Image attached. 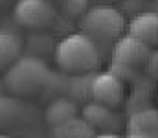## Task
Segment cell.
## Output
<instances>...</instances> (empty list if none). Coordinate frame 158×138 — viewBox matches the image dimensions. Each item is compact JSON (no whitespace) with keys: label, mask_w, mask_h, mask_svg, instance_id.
I'll return each mask as SVG.
<instances>
[{"label":"cell","mask_w":158,"mask_h":138,"mask_svg":"<svg viewBox=\"0 0 158 138\" xmlns=\"http://www.w3.org/2000/svg\"><path fill=\"white\" fill-rule=\"evenodd\" d=\"M53 59L63 74H88L101 65V50L90 37L76 31L55 43Z\"/></svg>","instance_id":"6da1fadb"},{"label":"cell","mask_w":158,"mask_h":138,"mask_svg":"<svg viewBox=\"0 0 158 138\" xmlns=\"http://www.w3.org/2000/svg\"><path fill=\"white\" fill-rule=\"evenodd\" d=\"M52 76L50 66L42 57L26 53L20 55L6 72H4V87L15 98L37 96L46 89L48 79Z\"/></svg>","instance_id":"7a4b0ae2"},{"label":"cell","mask_w":158,"mask_h":138,"mask_svg":"<svg viewBox=\"0 0 158 138\" xmlns=\"http://www.w3.org/2000/svg\"><path fill=\"white\" fill-rule=\"evenodd\" d=\"M79 31L98 46L114 44L125 31V17L112 6H94L79 19Z\"/></svg>","instance_id":"3957f363"},{"label":"cell","mask_w":158,"mask_h":138,"mask_svg":"<svg viewBox=\"0 0 158 138\" xmlns=\"http://www.w3.org/2000/svg\"><path fill=\"white\" fill-rule=\"evenodd\" d=\"M153 48L143 44L142 41H138L136 37L125 33L121 35L118 41L112 44L110 50V63H112V72L119 76L123 81L125 79H132L140 68H145V63L149 59Z\"/></svg>","instance_id":"277c9868"},{"label":"cell","mask_w":158,"mask_h":138,"mask_svg":"<svg viewBox=\"0 0 158 138\" xmlns=\"http://www.w3.org/2000/svg\"><path fill=\"white\" fill-rule=\"evenodd\" d=\"M13 19L19 26L39 31L50 28L57 19V9L52 0H17Z\"/></svg>","instance_id":"5b68a950"},{"label":"cell","mask_w":158,"mask_h":138,"mask_svg":"<svg viewBox=\"0 0 158 138\" xmlns=\"http://www.w3.org/2000/svg\"><path fill=\"white\" fill-rule=\"evenodd\" d=\"M125 98V81L116 76L112 70L107 72H94L90 83V99L101 105L118 109Z\"/></svg>","instance_id":"8992f818"},{"label":"cell","mask_w":158,"mask_h":138,"mask_svg":"<svg viewBox=\"0 0 158 138\" xmlns=\"http://www.w3.org/2000/svg\"><path fill=\"white\" fill-rule=\"evenodd\" d=\"M81 118H85L98 133H118L119 125V116L116 114V109L101 105L98 101H86L81 107Z\"/></svg>","instance_id":"52a82bcc"},{"label":"cell","mask_w":158,"mask_h":138,"mask_svg":"<svg viewBox=\"0 0 158 138\" xmlns=\"http://www.w3.org/2000/svg\"><path fill=\"white\" fill-rule=\"evenodd\" d=\"M127 33L136 37L138 41H142L149 48H156L158 46V11H140V13H136L131 19L129 26H127Z\"/></svg>","instance_id":"ba28073f"},{"label":"cell","mask_w":158,"mask_h":138,"mask_svg":"<svg viewBox=\"0 0 158 138\" xmlns=\"http://www.w3.org/2000/svg\"><path fill=\"white\" fill-rule=\"evenodd\" d=\"M81 109H79L77 101L68 98V96H57V98H52V101L48 103L46 111H44V120L50 127H55V125H61L72 118H76Z\"/></svg>","instance_id":"9c48e42d"},{"label":"cell","mask_w":158,"mask_h":138,"mask_svg":"<svg viewBox=\"0 0 158 138\" xmlns=\"http://www.w3.org/2000/svg\"><path fill=\"white\" fill-rule=\"evenodd\" d=\"M22 39L11 30H0V72H6L20 55H22Z\"/></svg>","instance_id":"30bf717a"},{"label":"cell","mask_w":158,"mask_h":138,"mask_svg":"<svg viewBox=\"0 0 158 138\" xmlns=\"http://www.w3.org/2000/svg\"><path fill=\"white\" fill-rule=\"evenodd\" d=\"M96 133L98 131L81 116L52 127V138H94Z\"/></svg>","instance_id":"8fae6325"},{"label":"cell","mask_w":158,"mask_h":138,"mask_svg":"<svg viewBox=\"0 0 158 138\" xmlns=\"http://www.w3.org/2000/svg\"><path fill=\"white\" fill-rule=\"evenodd\" d=\"M127 131L136 133H158V109L143 107L134 111L127 120Z\"/></svg>","instance_id":"7c38bea8"},{"label":"cell","mask_w":158,"mask_h":138,"mask_svg":"<svg viewBox=\"0 0 158 138\" xmlns=\"http://www.w3.org/2000/svg\"><path fill=\"white\" fill-rule=\"evenodd\" d=\"M94 72L88 74H68L66 77V87H64V96L76 99L77 103H86L90 101V83H92Z\"/></svg>","instance_id":"4fadbf2b"},{"label":"cell","mask_w":158,"mask_h":138,"mask_svg":"<svg viewBox=\"0 0 158 138\" xmlns=\"http://www.w3.org/2000/svg\"><path fill=\"white\" fill-rule=\"evenodd\" d=\"M24 112V105L15 96H0V133L11 125H15Z\"/></svg>","instance_id":"5bb4252c"},{"label":"cell","mask_w":158,"mask_h":138,"mask_svg":"<svg viewBox=\"0 0 158 138\" xmlns=\"http://www.w3.org/2000/svg\"><path fill=\"white\" fill-rule=\"evenodd\" d=\"M90 9V0H63V11L68 17H83Z\"/></svg>","instance_id":"9a60e30c"},{"label":"cell","mask_w":158,"mask_h":138,"mask_svg":"<svg viewBox=\"0 0 158 138\" xmlns=\"http://www.w3.org/2000/svg\"><path fill=\"white\" fill-rule=\"evenodd\" d=\"M145 70H147V74H149L153 79H158V46L155 50H151L149 59H147V63H145Z\"/></svg>","instance_id":"2e32d148"},{"label":"cell","mask_w":158,"mask_h":138,"mask_svg":"<svg viewBox=\"0 0 158 138\" xmlns=\"http://www.w3.org/2000/svg\"><path fill=\"white\" fill-rule=\"evenodd\" d=\"M125 138H158V133H136V131H127Z\"/></svg>","instance_id":"e0dca14e"},{"label":"cell","mask_w":158,"mask_h":138,"mask_svg":"<svg viewBox=\"0 0 158 138\" xmlns=\"http://www.w3.org/2000/svg\"><path fill=\"white\" fill-rule=\"evenodd\" d=\"M94 138H125V136H121L119 133H96Z\"/></svg>","instance_id":"ac0fdd59"},{"label":"cell","mask_w":158,"mask_h":138,"mask_svg":"<svg viewBox=\"0 0 158 138\" xmlns=\"http://www.w3.org/2000/svg\"><path fill=\"white\" fill-rule=\"evenodd\" d=\"M6 94V87H4V81L0 79V96H4Z\"/></svg>","instance_id":"d6986e66"},{"label":"cell","mask_w":158,"mask_h":138,"mask_svg":"<svg viewBox=\"0 0 158 138\" xmlns=\"http://www.w3.org/2000/svg\"><path fill=\"white\" fill-rule=\"evenodd\" d=\"M0 138H13V136H7V135H4V133H0Z\"/></svg>","instance_id":"ffe728a7"},{"label":"cell","mask_w":158,"mask_h":138,"mask_svg":"<svg viewBox=\"0 0 158 138\" xmlns=\"http://www.w3.org/2000/svg\"><path fill=\"white\" fill-rule=\"evenodd\" d=\"M4 2H6V0H0V4H4Z\"/></svg>","instance_id":"44dd1931"},{"label":"cell","mask_w":158,"mask_h":138,"mask_svg":"<svg viewBox=\"0 0 158 138\" xmlns=\"http://www.w3.org/2000/svg\"><path fill=\"white\" fill-rule=\"evenodd\" d=\"M52 2H53V0H52Z\"/></svg>","instance_id":"7402d4cb"}]
</instances>
